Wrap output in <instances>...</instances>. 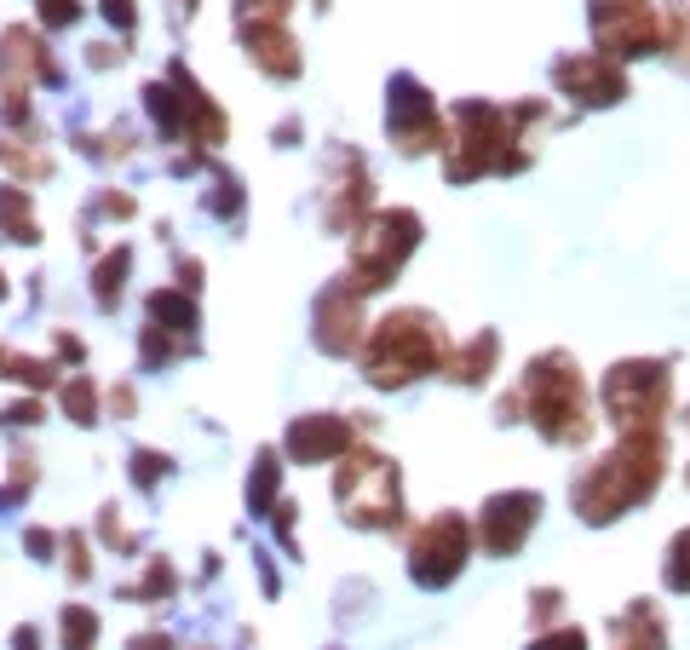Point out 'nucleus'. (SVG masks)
Segmentation results:
<instances>
[{
    "instance_id": "obj_1",
    "label": "nucleus",
    "mask_w": 690,
    "mask_h": 650,
    "mask_svg": "<svg viewBox=\"0 0 690 650\" xmlns=\"http://www.w3.org/2000/svg\"><path fill=\"white\" fill-rule=\"evenodd\" d=\"M443 369V323L426 311H391L374 323L363 346V374L374 386H409L420 374Z\"/></svg>"
},
{
    "instance_id": "obj_2",
    "label": "nucleus",
    "mask_w": 690,
    "mask_h": 650,
    "mask_svg": "<svg viewBox=\"0 0 690 650\" xmlns=\"http://www.w3.org/2000/svg\"><path fill=\"white\" fill-rule=\"evenodd\" d=\"M656 466H662V443L633 432V438H621L616 455H604L593 466V478L575 489V512L587 518V524H604V518H616L627 512L633 501H644L650 489H656Z\"/></svg>"
},
{
    "instance_id": "obj_3",
    "label": "nucleus",
    "mask_w": 690,
    "mask_h": 650,
    "mask_svg": "<svg viewBox=\"0 0 690 650\" xmlns=\"http://www.w3.org/2000/svg\"><path fill=\"white\" fill-rule=\"evenodd\" d=\"M334 501L345 507L351 524H363V530H391V524H403V501H397V466L386 455H345V466L334 472Z\"/></svg>"
},
{
    "instance_id": "obj_4",
    "label": "nucleus",
    "mask_w": 690,
    "mask_h": 650,
    "mask_svg": "<svg viewBox=\"0 0 690 650\" xmlns=\"http://www.w3.org/2000/svg\"><path fill=\"white\" fill-rule=\"evenodd\" d=\"M524 397H529V415L535 426L547 432L552 443H575L587 432V409H581V380H575L570 357H541L524 369Z\"/></svg>"
},
{
    "instance_id": "obj_5",
    "label": "nucleus",
    "mask_w": 690,
    "mask_h": 650,
    "mask_svg": "<svg viewBox=\"0 0 690 650\" xmlns=\"http://www.w3.org/2000/svg\"><path fill=\"white\" fill-rule=\"evenodd\" d=\"M414 242H420V219L403 208L391 213H374L363 225V236L351 242V288L357 294H374V288H386L391 277H397V265L414 254Z\"/></svg>"
},
{
    "instance_id": "obj_6",
    "label": "nucleus",
    "mask_w": 690,
    "mask_h": 650,
    "mask_svg": "<svg viewBox=\"0 0 690 650\" xmlns=\"http://www.w3.org/2000/svg\"><path fill=\"white\" fill-rule=\"evenodd\" d=\"M460 564H466V524H460L455 512H443L409 547V570L420 587H449L460 576Z\"/></svg>"
},
{
    "instance_id": "obj_7",
    "label": "nucleus",
    "mask_w": 690,
    "mask_h": 650,
    "mask_svg": "<svg viewBox=\"0 0 690 650\" xmlns=\"http://www.w3.org/2000/svg\"><path fill=\"white\" fill-rule=\"evenodd\" d=\"M593 35L604 52H621V58H639L662 41L644 0H593Z\"/></svg>"
},
{
    "instance_id": "obj_8",
    "label": "nucleus",
    "mask_w": 690,
    "mask_h": 650,
    "mask_svg": "<svg viewBox=\"0 0 690 650\" xmlns=\"http://www.w3.org/2000/svg\"><path fill=\"white\" fill-rule=\"evenodd\" d=\"M667 397V374L656 369V363H621V369H610V380H604V403H610V415L627 420V426H644V420L662 409Z\"/></svg>"
},
{
    "instance_id": "obj_9",
    "label": "nucleus",
    "mask_w": 690,
    "mask_h": 650,
    "mask_svg": "<svg viewBox=\"0 0 690 650\" xmlns=\"http://www.w3.org/2000/svg\"><path fill=\"white\" fill-rule=\"evenodd\" d=\"M35 81H64V70L52 64V52L41 47V35H29V29H6V35H0V93L6 98H29Z\"/></svg>"
},
{
    "instance_id": "obj_10",
    "label": "nucleus",
    "mask_w": 690,
    "mask_h": 650,
    "mask_svg": "<svg viewBox=\"0 0 690 650\" xmlns=\"http://www.w3.org/2000/svg\"><path fill=\"white\" fill-rule=\"evenodd\" d=\"M386 127H391V139L403 144L409 156L443 139V133H437V110H432V98L420 93V81H409V75H397V81L386 87Z\"/></svg>"
},
{
    "instance_id": "obj_11",
    "label": "nucleus",
    "mask_w": 690,
    "mask_h": 650,
    "mask_svg": "<svg viewBox=\"0 0 690 650\" xmlns=\"http://www.w3.org/2000/svg\"><path fill=\"white\" fill-rule=\"evenodd\" d=\"M535 512H541V495H529V489H506V495H495L489 507H483V524H478V541L483 553H518L524 547V535L535 530Z\"/></svg>"
},
{
    "instance_id": "obj_12",
    "label": "nucleus",
    "mask_w": 690,
    "mask_h": 650,
    "mask_svg": "<svg viewBox=\"0 0 690 650\" xmlns=\"http://www.w3.org/2000/svg\"><path fill=\"white\" fill-rule=\"evenodd\" d=\"M357 288L351 282H334V288H322V300H317V346L328 351V357H345V351H357V328H363V317H357Z\"/></svg>"
},
{
    "instance_id": "obj_13",
    "label": "nucleus",
    "mask_w": 690,
    "mask_h": 650,
    "mask_svg": "<svg viewBox=\"0 0 690 650\" xmlns=\"http://www.w3.org/2000/svg\"><path fill=\"white\" fill-rule=\"evenodd\" d=\"M299 466H317V461H334L351 449V426L340 415H299L288 426V443H282Z\"/></svg>"
},
{
    "instance_id": "obj_14",
    "label": "nucleus",
    "mask_w": 690,
    "mask_h": 650,
    "mask_svg": "<svg viewBox=\"0 0 690 650\" xmlns=\"http://www.w3.org/2000/svg\"><path fill=\"white\" fill-rule=\"evenodd\" d=\"M242 41H248L253 52V64L265 75H276V81H294L299 75V47H294V35L282 24H271V18H248L242 24Z\"/></svg>"
},
{
    "instance_id": "obj_15",
    "label": "nucleus",
    "mask_w": 690,
    "mask_h": 650,
    "mask_svg": "<svg viewBox=\"0 0 690 650\" xmlns=\"http://www.w3.org/2000/svg\"><path fill=\"white\" fill-rule=\"evenodd\" d=\"M558 87L564 93H575L581 104H616L621 93H627V81H621L604 58H558Z\"/></svg>"
},
{
    "instance_id": "obj_16",
    "label": "nucleus",
    "mask_w": 690,
    "mask_h": 650,
    "mask_svg": "<svg viewBox=\"0 0 690 650\" xmlns=\"http://www.w3.org/2000/svg\"><path fill=\"white\" fill-rule=\"evenodd\" d=\"M150 323L167 328V334H179V340H190V328H196V294H190V288H156V294H150Z\"/></svg>"
},
{
    "instance_id": "obj_17",
    "label": "nucleus",
    "mask_w": 690,
    "mask_h": 650,
    "mask_svg": "<svg viewBox=\"0 0 690 650\" xmlns=\"http://www.w3.org/2000/svg\"><path fill=\"white\" fill-rule=\"evenodd\" d=\"M489 363H495V334H478V340H466L455 357H443V374L460 380V386H478L483 374H489Z\"/></svg>"
},
{
    "instance_id": "obj_18",
    "label": "nucleus",
    "mask_w": 690,
    "mask_h": 650,
    "mask_svg": "<svg viewBox=\"0 0 690 650\" xmlns=\"http://www.w3.org/2000/svg\"><path fill=\"white\" fill-rule=\"evenodd\" d=\"M363 202H368V179H363V167L351 173V185H334V196H328V231H351L357 225V213H363Z\"/></svg>"
},
{
    "instance_id": "obj_19",
    "label": "nucleus",
    "mask_w": 690,
    "mask_h": 650,
    "mask_svg": "<svg viewBox=\"0 0 690 650\" xmlns=\"http://www.w3.org/2000/svg\"><path fill=\"white\" fill-rule=\"evenodd\" d=\"M616 650H662V627L650 616V604H633L616 622Z\"/></svg>"
},
{
    "instance_id": "obj_20",
    "label": "nucleus",
    "mask_w": 690,
    "mask_h": 650,
    "mask_svg": "<svg viewBox=\"0 0 690 650\" xmlns=\"http://www.w3.org/2000/svg\"><path fill=\"white\" fill-rule=\"evenodd\" d=\"M276 478H282L276 449H259V455H253V472H248V507L253 512H271L276 507Z\"/></svg>"
},
{
    "instance_id": "obj_21",
    "label": "nucleus",
    "mask_w": 690,
    "mask_h": 650,
    "mask_svg": "<svg viewBox=\"0 0 690 650\" xmlns=\"http://www.w3.org/2000/svg\"><path fill=\"white\" fill-rule=\"evenodd\" d=\"M127 265H133V254L127 248H115L110 259H98V271H92V300L110 311L115 300H121V282H127Z\"/></svg>"
},
{
    "instance_id": "obj_22",
    "label": "nucleus",
    "mask_w": 690,
    "mask_h": 650,
    "mask_svg": "<svg viewBox=\"0 0 690 650\" xmlns=\"http://www.w3.org/2000/svg\"><path fill=\"white\" fill-rule=\"evenodd\" d=\"M0 374H6V380H18V386H29V392H46L58 369L41 363V357H18L12 346H0Z\"/></svg>"
},
{
    "instance_id": "obj_23",
    "label": "nucleus",
    "mask_w": 690,
    "mask_h": 650,
    "mask_svg": "<svg viewBox=\"0 0 690 650\" xmlns=\"http://www.w3.org/2000/svg\"><path fill=\"white\" fill-rule=\"evenodd\" d=\"M0 225H6V236L12 242H41V231H35V219H29V202H23L18 185L0 190Z\"/></svg>"
},
{
    "instance_id": "obj_24",
    "label": "nucleus",
    "mask_w": 690,
    "mask_h": 650,
    "mask_svg": "<svg viewBox=\"0 0 690 650\" xmlns=\"http://www.w3.org/2000/svg\"><path fill=\"white\" fill-rule=\"evenodd\" d=\"M58 633H64V650H92L98 645V616H92L87 604H69Z\"/></svg>"
},
{
    "instance_id": "obj_25",
    "label": "nucleus",
    "mask_w": 690,
    "mask_h": 650,
    "mask_svg": "<svg viewBox=\"0 0 690 650\" xmlns=\"http://www.w3.org/2000/svg\"><path fill=\"white\" fill-rule=\"evenodd\" d=\"M64 415L75 420V426H98V386H92V380L75 374L64 386Z\"/></svg>"
},
{
    "instance_id": "obj_26",
    "label": "nucleus",
    "mask_w": 690,
    "mask_h": 650,
    "mask_svg": "<svg viewBox=\"0 0 690 650\" xmlns=\"http://www.w3.org/2000/svg\"><path fill=\"white\" fill-rule=\"evenodd\" d=\"M184 346H190V340H173V334H161V328L150 323V328H144V369H156V363H173Z\"/></svg>"
},
{
    "instance_id": "obj_27",
    "label": "nucleus",
    "mask_w": 690,
    "mask_h": 650,
    "mask_svg": "<svg viewBox=\"0 0 690 650\" xmlns=\"http://www.w3.org/2000/svg\"><path fill=\"white\" fill-rule=\"evenodd\" d=\"M173 587H179V581H173V564H150V576L138 581V587H127V599H167V593H173Z\"/></svg>"
},
{
    "instance_id": "obj_28",
    "label": "nucleus",
    "mask_w": 690,
    "mask_h": 650,
    "mask_svg": "<svg viewBox=\"0 0 690 650\" xmlns=\"http://www.w3.org/2000/svg\"><path fill=\"white\" fill-rule=\"evenodd\" d=\"M0 162L12 167V173H23V179H46V156H35V150H23V144H0Z\"/></svg>"
},
{
    "instance_id": "obj_29",
    "label": "nucleus",
    "mask_w": 690,
    "mask_h": 650,
    "mask_svg": "<svg viewBox=\"0 0 690 650\" xmlns=\"http://www.w3.org/2000/svg\"><path fill=\"white\" fill-rule=\"evenodd\" d=\"M167 472H173V461L156 455V449H138L133 455V484L138 489H156V478H167Z\"/></svg>"
},
{
    "instance_id": "obj_30",
    "label": "nucleus",
    "mask_w": 690,
    "mask_h": 650,
    "mask_svg": "<svg viewBox=\"0 0 690 650\" xmlns=\"http://www.w3.org/2000/svg\"><path fill=\"white\" fill-rule=\"evenodd\" d=\"M207 208L219 213V219H236V213H242V185H236L230 173H219V185H213V196H207Z\"/></svg>"
},
{
    "instance_id": "obj_31",
    "label": "nucleus",
    "mask_w": 690,
    "mask_h": 650,
    "mask_svg": "<svg viewBox=\"0 0 690 650\" xmlns=\"http://www.w3.org/2000/svg\"><path fill=\"white\" fill-rule=\"evenodd\" d=\"M81 18V0H41V24L46 29H64Z\"/></svg>"
},
{
    "instance_id": "obj_32",
    "label": "nucleus",
    "mask_w": 690,
    "mask_h": 650,
    "mask_svg": "<svg viewBox=\"0 0 690 650\" xmlns=\"http://www.w3.org/2000/svg\"><path fill=\"white\" fill-rule=\"evenodd\" d=\"M667 581H673V587H690V530L679 535V547L667 558Z\"/></svg>"
},
{
    "instance_id": "obj_33",
    "label": "nucleus",
    "mask_w": 690,
    "mask_h": 650,
    "mask_svg": "<svg viewBox=\"0 0 690 650\" xmlns=\"http://www.w3.org/2000/svg\"><path fill=\"white\" fill-rule=\"evenodd\" d=\"M236 6H242V24H248V18H271V24H282V6H288V0H236Z\"/></svg>"
},
{
    "instance_id": "obj_34",
    "label": "nucleus",
    "mask_w": 690,
    "mask_h": 650,
    "mask_svg": "<svg viewBox=\"0 0 690 650\" xmlns=\"http://www.w3.org/2000/svg\"><path fill=\"white\" fill-rule=\"evenodd\" d=\"M64 547H69V576H75V581H87V576H92V558H87V541H81V535H69Z\"/></svg>"
},
{
    "instance_id": "obj_35",
    "label": "nucleus",
    "mask_w": 690,
    "mask_h": 650,
    "mask_svg": "<svg viewBox=\"0 0 690 650\" xmlns=\"http://www.w3.org/2000/svg\"><path fill=\"white\" fill-rule=\"evenodd\" d=\"M0 420H6V426H35V420H41V403H35V397H23V403H12Z\"/></svg>"
},
{
    "instance_id": "obj_36",
    "label": "nucleus",
    "mask_w": 690,
    "mask_h": 650,
    "mask_svg": "<svg viewBox=\"0 0 690 650\" xmlns=\"http://www.w3.org/2000/svg\"><path fill=\"white\" fill-rule=\"evenodd\" d=\"M529 650H587V639L575 627H564V633H552V639H541V645H529Z\"/></svg>"
},
{
    "instance_id": "obj_37",
    "label": "nucleus",
    "mask_w": 690,
    "mask_h": 650,
    "mask_svg": "<svg viewBox=\"0 0 690 650\" xmlns=\"http://www.w3.org/2000/svg\"><path fill=\"white\" fill-rule=\"evenodd\" d=\"M104 18L121 29H133V0H104Z\"/></svg>"
},
{
    "instance_id": "obj_38",
    "label": "nucleus",
    "mask_w": 690,
    "mask_h": 650,
    "mask_svg": "<svg viewBox=\"0 0 690 650\" xmlns=\"http://www.w3.org/2000/svg\"><path fill=\"white\" fill-rule=\"evenodd\" d=\"M23 547H29L35 558H46V553H52V535H46V530H23Z\"/></svg>"
},
{
    "instance_id": "obj_39",
    "label": "nucleus",
    "mask_w": 690,
    "mask_h": 650,
    "mask_svg": "<svg viewBox=\"0 0 690 650\" xmlns=\"http://www.w3.org/2000/svg\"><path fill=\"white\" fill-rule=\"evenodd\" d=\"M127 650H173V639H167V633H138Z\"/></svg>"
},
{
    "instance_id": "obj_40",
    "label": "nucleus",
    "mask_w": 690,
    "mask_h": 650,
    "mask_svg": "<svg viewBox=\"0 0 690 650\" xmlns=\"http://www.w3.org/2000/svg\"><path fill=\"white\" fill-rule=\"evenodd\" d=\"M98 208H104V213H115V219H133V196H104Z\"/></svg>"
},
{
    "instance_id": "obj_41",
    "label": "nucleus",
    "mask_w": 690,
    "mask_h": 650,
    "mask_svg": "<svg viewBox=\"0 0 690 650\" xmlns=\"http://www.w3.org/2000/svg\"><path fill=\"white\" fill-rule=\"evenodd\" d=\"M179 282L190 288V294H196V282H202V265H196V259H179Z\"/></svg>"
},
{
    "instance_id": "obj_42",
    "label": "nucleus",
    "mask_w": 690,
    "mask_h": 650,
    "mask_svg": "<svg viewBox=\"0 0 690 650\" xmlns=\"http://www.w3.org/2000/svg\"><path fill=\"white\" fill-rule=\"evenodd\" d=\"M12 650H41V633H35V627H18V633H12Z\"/></svg>"
},
{
    "instance_id": "obj_43",
    "label": "nucleus",
    "mask_w": 690,
    "mask_h": 650,
    "mask_svg": "<svg viewBox=\"0 0 690 650\" xmlns=\"http://www.w3.org/2000/svg\"><path fill=\"white\" fill-rule=\"evenodd\" d=\"M0 300H6V277H0Z\"/></svg>"
}]
</instances>
